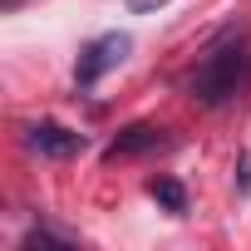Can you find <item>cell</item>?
Wrapping results in <instances>:
<instances>
[{
    "label": "cell",
    "instance_id": "obj_1",
    "mask_svg": "<svg viewBox=\"0 0 251 251\" xmlns=\"http://www.w3.org/2000/svg\"><path fill=\"white\" fill-rule=\"evenodd\" d=\"M246 79H251V50H246V40H222V45H212L202 54V64H197V74H192L187 89H192V99L202 108H222V103H231L246 89Z\"/></svg>",
    "mask_w": 251,
    "mask_h": 251
},
{
    "label": "cell",
    "instance_id": "obj_2",
    "mask_svg": "<svg viewBox=\"0 0 251 251\" xmlns=\"http://www.w3.org/2000/svg\"><path fill=\"white\" fill-rule=\"evenodd\" d=\"M128 50H133V40L123 35V30L89 40V45L79 50V64H74V84H79V89H94V84H99L108 69H118L123 59H128Z\"/></svg>",
    "mask_w": 251,
    "mask_h": 251
},
{
    "label": "cell",
    "instance_id": "obj_3",
    "mask_svg": "<svg viewBox=\"0 0 251 251\" xmlns=\"http://www.w3.org/2000/svg\"><path fill=\"white\" fill-rule=\"evenodd\" d=\"M25 148L40 153V158H79L89 148V138L54 123V118H40V123H25Z\"/></svg>",
    "mask_w": 251,
    "mask_h": 251
},
{
    "label": "cell",
    "instance_id": "obj_4",
    "mask_svg": "<svg viewBox=\"0 0 251 251\" xmlns=\"http://www.w3.org/2000/svg\"><path fill=\"white\" fill-rule=\"evenodd\" d=\"M168 148V133L153 128V123H128L113 143H108V158H143V153H158Z\"/></svg>",
    "mask_w": 251,
    "mask_h": 251
},
{
    "label": "cell",
    "instance_id": "obj_5",
    "mask_svg": "<svg viewBox=\"0 0 251 251\" xmlns=\"http://www.w3.org/2000/svg\"><path fill=\"white\" fill-rule=\"evenodd\" d=\"M148 192H153L168 212H187V192H182V182H173V177H153Z\"/></svg>",
    "mask_w": 251,
    "mask_h": 251
},
{
    "label": "cell",
    "instance_id": "obj_6",
    "mask_svg": "<svg viewBox=\"0 0 251 251\" xmlns=\"http://www.w3.org/2000/svg\"><path fill=\"white\" fill-rule=\"evenodd\" d=\"M163 5H168V0H128L133 15H153V10H163Z\"/></svg>",
    "mask_w": 251,
    "mask_h": 251
},
{
    "label": "cell",
    "instance_id": "obj_7",
    "mask_svg": "<svg viewBox=\"0 0 251 251\" xmlns=\"http://www.w3.org/2000/svg\"><path fill=\"white\" fill-rule=\"evenodd\" d=\"M25 0H0V15H10V10H20Z\"/></svg>",
    "mask_w": 251,
    "mask_h": 251
}]
</instances>
